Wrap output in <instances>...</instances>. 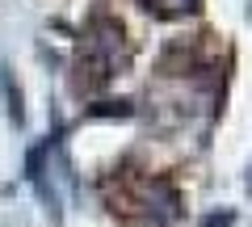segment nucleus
Instances as JSON below:
<instances>
[{
	"instance_id": "obj_3",
	"label": "nucleus",
	"mask_w": 252,
	"mask_h": 227,
	"mask_svg": "<svg viewBox=\"0 0 252 227\" xmlns=\"http://www.w3.org/2000/svg\"><path fill=\"white\" fill-rule=\"evenodd\" d=\"M147 13H156V17H181V13H193L198 9V0H139Z\"/></svg>"
},
{
	"instance_id": "obj_5",
	"label": "nucleus",
	"mask_w": 252,
	"mask_h": 227,
	"mask_svg": "<svg viewBox=\"0 0 252 227\" xmlns=\"http://www.w3.org/2000/svg\"><path fill=\"white\" fill-rule=\"evenodd\" d=\"M227 223H231V215H210L202 227H227Z\"/></svg>"
},
{
	"instance_id": "obj_6",
	"label": "nucleus",
	"mask_w": 252,
	"mask_h": 227,
	"mask_svg": "<svg viewBox=\"0 0 252 227\" xmlns=\"http://www.w3.org/2000/svg\"><path fill=\"white\" fill-rule=\"evenodd\" d=\"M248 190H252V164H248Z\"/></svg>"
},
{
	"instance_id": "obj_1",
	"label": "nucleus",
	"mask_w": 252,
	"mask_h": 227,
	"mask_svg": "<svg viewBox=\"0 0 252 227\" xmlns=\"http://www.w3.org/2000/svg\"><path fill=\"white\" fill-rule=\"evenodd\" d=\"M126 64V30L109 13H93L76 55V89H97Z\"/></svg>"
},
{
	"instance_id": "obj_4",
	"label": "nucleus",
	"mask_w": 252,
	"mask_h": 227,
	"mask_svg": "<svg viewBox=\"0 0 252 227\" xmlns=\"http://www.w3.org/2000/svg\"><path fill=\"white\" fill-rule=\"evenodd\" d=\"M0 89H4V101H9V118H13V122H26V109H21V89H13L9 67H0Z\"/></svg>"
},
{
	"instance_id": "obj_2",
	"label": "nucleus",
	"mask_w": 252,
	"mask_h": 227,
	"mask_svg": "<svg viewBox=\"0 0 252 227\" xmlns=\"http://www.w3.org/2000/svg\"><path fill=\"white\" fill-rule=\"evenodd\" d=\"M122 202L126 206H139L143 223L160 227V223H172L181 215V198L164 177H135V181H126L122 190Z\"/></svg>"
}]
</instances>
